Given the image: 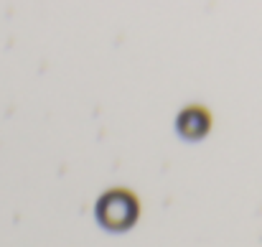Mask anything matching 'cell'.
<instances>
[{
	"mask_svg": "<svg viewBox=\"0 0 262 247\" xmlns=\"http://www.w3.org/2000/svg\"><path fill=\"white\" fill-rule=\"evenodd\" d=\"M97 219L107 230H127L138 219V201L127 191H110L97 201Z\"/></svg>",
	"mask_w": 262,
	"mask_h": 247,
	"instance_id": "obj_1",
	"label": "cell"
},
{
	"mask_svg": "<svg viewBox=\"0 0 262 247\" xmlns=\"http://www.w3.org/2000/svg\"><path fill=\"white\" fill-rule=\"evenodd\" d=\"M209 128V117L201 107H188L183 110V115L178 117V130L186 135V138H201Z\"/></svg>",
	"mask_w": 262,
	"mask_h": 247,
	"instance_id": "obj_2",
	"label": "cell"
}]
</instances>
